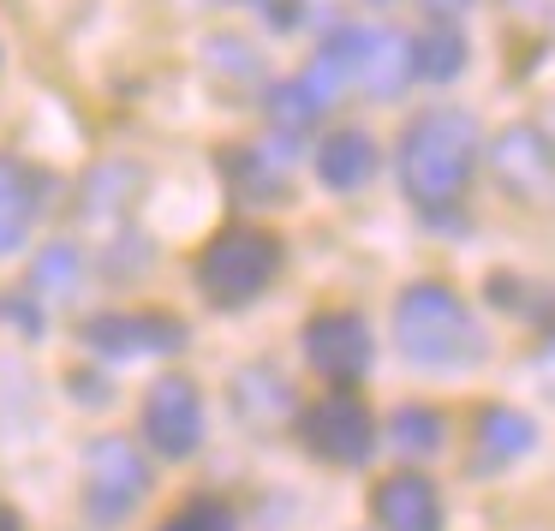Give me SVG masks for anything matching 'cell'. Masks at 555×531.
<instances>
[{
  "label": "cell",
  "instance_id": "cell-9",
  "mask_svg": "<svg viewBox=\"0 0 555 531\" xmlns=\"http://www.w3.org/2000/svg\"><path fill=\"white\" fill-rule=\"evenodd\" d=\"M323 61L335 66V73H352L359 85L383 90V96L412 73V49L400 37H388V30H340L323 49Z\"/></svg>",
  "mask_w": 555,
  "mask_h": 531
},
{
  "label": "cell",
  "instance_id": "cell-18",
  "mask_svg": "<svg viewBox=\"0 0 555 531\" xmlns=\"http://www.w3.org/2000/svg\"><path fill=\"white\" fill-rule=\"evenodd\" d=\"M388 430H395L400 454H436V448L448 442V424H442V412H436V406H400Z\"/></svg>",
  "mask_w": 555,
  "mask_h": 531
},
{
  "label": "cell",
  "instance_id": "cell-14",
  "mask_svg": "<svg viewBox=\"0 0 555 531\" xmlns=\"http://www.w3.org/2000/svg\"><path fill=\"white\" fill-rule=\"evenodd\" d=\"M335 66H311L305 78H293V85H281L275 96H269V114H275L287 132H305L311 120H323V108H328V96H335Z\"/></svg>",
  "mask_w": 555,
  "mask_h": 531
},
{
  "label": "cell",
  "instance_id": "cell-23",
  "mask_svg": "<svg viewBox=\"0 0 555 531\" xmlns=\"http://www.w3.org/2000/svg\"><path fill=\"white\" fill-rule=\"evenodd\" d=\"M0 531H25V526H18V514H13L7 502H0Z\"/></svg>",
  "mask_w": 555,
  "mask_h": 531
},
{
  "label": "cell",
  "instance_id": "cell-20",
  "mask_svg": "<svg viewBox=\"0 0 555 531\" xmlns=\"http://www.w3.org/2000/svg\"><path fill=\"white\" fill-rule=\"evenodd\" d=\"M156 531H233V514L221 502H185L180 514H168Z\"/></svg>",
  "mask_w": 555,
  "mask_h": 531
},
{
  "label": "cell",
  "instance_id": "cell-4",
  "mask_svg": "<svg viewBox=\"0 0 555 531\" xmlns=\"http://www.w3.org/2000/svg\"><path fill=\"white\" fill-rule=\"evenodd\" d=\"M150 490V466L126 436H102L85 459V507L96 519H126Z\"/></svg>",
  "mask_w": 555,
  "mask_h": 531
},
{
  "label": "cell",
  "instance_id": "cell-10",
  "mask_svg": "<svg viewBox=\"0 0 555 531\" xmlns=\"http://www.w3.org/2000/svg\"><path fill=\"white\" fill-rule=\"evenodd\" d=\"M376 526L383 531H442V495L424 471H395L376 483Z\"/></svg>",
  "mask_w": 555,
  "mask_h": 531
},
{
  "label": "cell",
  "instance_id": "cell-19",
  "mask_svg": "<svg viewBox=\"0 0 555 531\" xmlns=\"http://www.w3.org/2000/svg\"><path fill=\"white\" fill-rule=\"evenodd\" d=\"M73 275H78V257H73V245H54V251L37 263V275H30V287H37L42 299H61V293L73 287Z\"/></svg>",
  "mask_w": 555,
  "mask_h": 531
},
{
  "label": "cell",
  "instance_id": "cell-5",
  "mask_svg": "<svg viewBox=\"0 0 555 531\" xmlns=\"http://www.w3.org/2000/svg\"><path fill=\"white\" fill-rule=\"evenodd\" d=\"M305 448H311L317 459H328V466H364L376 448V424L371 412L359 406V394H347V388H335V394H323L311 412H305Z\"/></svg>",
  "mask_w": 555,
  "mask_h": 531
},
{
  "label": "cell",
  "instance_id": "cell-12",
  "mask_svg": "<svg viewBox=\"0 0 555 531\" xmlns=\"http://www.w3.org/2000/svg\"><path fill=\"white\" fill-rule=\"evenodd\" d=\"M42 180L25 168V161L0 156V251H13V245H25L30 221H37L42 209Z\"/></svg>",
  "mask_w": 555,
  "mask_h": 531
},
{
  "label": "cell",
  "instance_id": "cell-3",
  "mask_svg": "<svg viewBox=\"0 0 555 531\" xmlns=\"http://www.w3.org/2000/svg\"><path fill=\"white\" fill-rule=\"evenodd\" d=\"M281 269V239L263 228H221L216 239L197 251V287L209 293V305H251L257 293L275 281Z\"/></svg>",
  "mask_w": 555,
  "mask_h": 531
},
{
  "label": "cell",
  "instance_id": "cell-13",
  "mask_svg": "<svg viewBox=\"0 0 555 531\" xmlns=\"http://www.w3.org/2000/svg\"><path fill=\"white\" fill-rule=\"evenodd\" d=\"M495 173H502L514 192L538 197L543 185L555 180V150L543 144L538 132H526V126H519V132H507L502 144H495Z\"/></svg>",
  "mask_w": 555,
  "mask_h": 531
},
{
  "label": "cell",
  "instance_id": "cell-21",
  "mask_svg": "<svg viewBox=\"0 0 555 531\" xmlns=\"http://www.w3.org/2000/svg\"><path fill=\"white\" fill-rule=\"evenodd\" d=\"M257 7H263L275 25H293V18H299V0H257Z\"/></svg>",
  "mask_w": 555,
  "mask_h": 531
},
{
  "label": "cell",
  "instance_id": "cell-11",
  "mask_svg": "<svg viewBox=\"0 0 555 531\" xmlns=\"http://www.w3.org/2000/svg\"><path fill=\"white\" fill-rule=\"evenodd\" d=\"M531 442H538V424H531L526 412L483 406L478 424H472V466H478V471H502V466H514L519 454H531Z\"/></svg>",
  "mask_w": 555,
  "mask_h": 531
},
{
  "label": "cell",
  "instance_id": "cell-6",
  "mask_svg": "<svg viewBox=\"0 0 555 531\" xmlns=\"http://www.w3.org/2000/svg\"><path fill=\"white\" fill-rule=\"evenodd\" d=\"M305 359L335 388H352L371 371V328H364V316L359 311H317L305 323Z\"/></svg>",
  "mask_w": 555,
  "mask_h": 531
},
{
  "label": "cell",
  "instance_id": "cell-15",
  "mask_svg": "<svg viewBox=\"0 0 555 531\" xmlns=\"http://www.w3.org/2000/svg\"><path fill=\"white\" fill-rule=\"evenodd\" d=\"M317 173H323V185H335V192H359V185L376 173L371 132H335V138H323V150H317Z\"/></svg>",
  "mask_w": 555,
  "mask_h": 531
},
{
  "label": "cell",
  "instance_id": "cell-1",
  "mask_svg": "<svg viewBox=\"0 0 555 531\" xmlns=\"http://www.w3.org/2000/svg\"><path fill=\"white\" fill-rule=\"evenodd\" d=\"M478 168V126L460 108H430L400 132V180L424 216H442L460 204Z\"/></svg>",
  "mask_w": 555,
  "mask_h": 531
},
{
  "label": "cell",
  "instance_id": "cell-17",
  "mask_svg": "<svg viewBox=\"0 0 555 531\" xmlns=\"http://www.w3.org/2000/svg\"><path fill=\"white\" fill-rule=\"evenodd\" d=\"M406 49H412V73H418V78H436V85H442V78H454L460 66H466V37H460L448 18L424 25L418 37L406 42Z\"/></svg>",
  "mask_w": 555,
  "mask_h": 531
},
{
  "label": "cell",
  "instance_id": "cell-7",
  "mask_svg": "<svg viewBox=\"0 0 555 531\" xmlns=\"http://www.w3.org/2000/svg\"><path fill=\"white\" fill-rule=\"evenodd\" d=\"M144 436L168 459L197 454V442H204V394L185 376H162L144 394Z\"/></svg>",
  "mask_w": 555,
  "mask_h": 531
},
{
  "label": "cell",
  "instance_id": "cell-22",
  "mask_svg": "<svg viewBox=\"0 0 555 531\" xmlns=\"http://www.w3.org/2000/svg\"><path fill=\"white\" fill-rule=\"evenodd\" d=\"M424 7H430L436 18H454V13H466L472 0H424Z\"/></svg>",
  "mask_w": 555,
  "mask_h": 531
},
{
  "label": "cell",
  "instance_id": "cell-8",
  "mask_svg": "<svg viewBox=\"0 0 555 531\" xmlns=\"http://www.w3.org/2000/svg\"><path fill=\"white\" fill-rule=\"evenodd\" d=\"M85 340L108 359H144V352L185 347V323L168 311H102L85 323Z\"/></svg>",
  "mask_w": 555,
  "mask_h": 531
},
{
  "label": "cell",
  "instance_id": "cell-2",
  "mask_svg": "<svg viewBox=\"0 0 555 531\" xmlns=\"http://www.w3.org/2000/svg\"><path fill=\"white\" fill-rule=\"evenodd\" d=\"M395 340L412 364H460L478 352V328H472L466 305L448 287H436V281H418V287L400 293Z\"/></svg>",
  "mask_w": 555,
  "mask_h": 531
},
{
  "label": "cell",
  "instance_id": "cell-16",
  "mask_svg": "<svg viewBox=\"0 0 555 531\" xmlns=\"http://www.w3.org/2000/svg\"><path fill=\"white\" fill-rule=\"evenodd\" d=\"M221 173L240 192V204H287V180L275 173V161H263L251 144H233L221 156Z\"/></svg>",
  "mask_w": 555,
  "mask_h": 531
}]
</instances>
